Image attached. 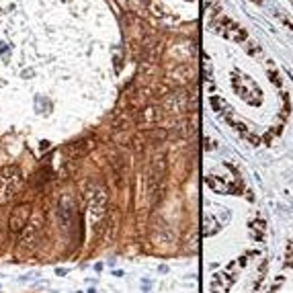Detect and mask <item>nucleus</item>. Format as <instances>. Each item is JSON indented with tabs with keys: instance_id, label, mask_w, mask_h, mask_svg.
<instances>
[{
	"instance_id": "f257e3e1",
	"label": "nucleus",
	"mask_w": 293,
	"mask_h": 293,
	"mask_svg": "<svg viewBox=\"0 0 293 293\" xmlns=\"http://www.w3.org/2000/svg\"><path fill=\"white\" fill-rule=\"evenodd\" d=\"M23 187V174L21 168L15 164L0 166V205L11 203L17 193Z\"/></svg>"
},
{
	"instance_id": "f03ea898",
	"label": "nucleus",
	"mask_w": 293,
	"mask_h": 293,
	"mask_svg": "<svg viewBox=\"0 0 293 293\" xmlns=\"http://www.w3.org/2000/svg\"><path fill=\"white\" fill-rule=\"evenodd\" d=\"M43 216L41 213H31V220L25 226V230L18 234V246L21 248H31L33 244L37 242L39 238V232L43 230Z\"/></svg>"
},
{
	"instance_id": "7ed1b4c3",
	"label": "nucleus",
	"mask_w": 293,
	"mask_h": 293,
	"mask_svg": "<svg viewBox=\"0 0 293 293\" xmlns=\"http://www.w3.org/2000/svg\"><path fill=\"white\" fill-rule=\"evenodd\" d=\"M33 207L31 203H18L17 207L11 211V218H8V228H11L13 234H21L25 230V226L31 220Z\"/></svg>"
},
{
	"instance_id": "20e7f679",
	"label": "nucleus",
	"mask_w": 293,
	"mask_h": 293,
	"mask_svg": "<svg viewBox=\"0 0 293 293\" xmlns=\"http://www.w3.org/2000/svg\"><path fill=\"white\" fill-rule=\"evenodd\" d=\"M107 203H109V195L105 189H96V193L91 199V209H89V218L92 226H99L107 216Z\"/></svg>"
},
{
	"instance_id": "39448f33",
	"label": "nucleus",
	"mask_w": 293,
	"mask_h": 293,
	"mask_svg": "<svg viewBox=\"0 0 293 293\" xmlns=\"http://www.w3.org/2000/svg\"><path fill=\"white\" fill-rule=\"evenodd\" d=\"M92 148H94V142L92 140H78V142L70 144L66 148V156H70V158L78 160V158H82V156L89 154Z\"/></svg>"
},
{
	"instance_id": "423d86ee",
	"label": "nucleus",
	"mask_w": 293,
	"mask_h": 293,
	"mask_svg": "<svg viewBox=\"0 0 293 293\" xmlns=\"http://www.w3.org/2000/svg\"><path fill=\"white\" fill-rule=\"evenodd\" d=\"M160 115H162V111L158 109V107L148 105V107H144V109L138 113V123L142 125V128H146V125H152V123L158 121Z\"/></svg>"
},
{
	"instance_id": "0eeeda50",
	"label": "nucleus",
	"mask_w": 293,
	"mask_h": 293,
	"mask_svg": "<svg viewBox=\"0 0 293 293\" xmlns=\"http://www.w3.org/2000/svg\"><path fill=\"white\" fill-rule=\"evenodd\" d=\"M184 99H187V94L177 91L172 96H168V99L164 101V109L166 111H172V113H181L184 107H187V101H184Z\"/></svg>"
},
{
	"instance_id": "6e6552de",
	"label": "nucleus",
	"mask_w": 293,
	"mask_h": 293,
	"mask_svg": "<svg viewBox=\"0 0 293 293\" xmlns=\"http://www.w3.org/2000/svg\"><path fill=\"white\" fill-rule=\"evenodd\" d=\"M164 170H166V156H164V152H158L154 156V160H152V172L158 174V177H162Z\"/></svg>"
},
{
	"instance_id": "1a4fd4ad",
	"label": "nucleus",
	"mask_w": 293,
	"mask_h": 293,
	"mask_svg": "<svg viewBox=\"0 0 293 293\" xmlns=\"http://www.w3.org/2000/svg\"><path fill=\"white\" fill-rule=\"evenodd\" d=\"M131 138H133V135L129 131H123V129H115V135H113V140H115L117 146H129Z\"/></svg>"
},
{
	"instance_id": "9d476101",
	"label": "nucleus",
	"mask_w": 293,
	"mask_h": 293,
	"mask_svg": "<svg viewBox=\"0 0 293 293\" xmlns=\"http://www.w3.org/2000/svg\"><path fill=\"white\" fill-rule=\"evenodd\" d=\"M166 129H154V131H150V140H154V142H160V140H166Z\"/></svg>"
}]
</instances>
